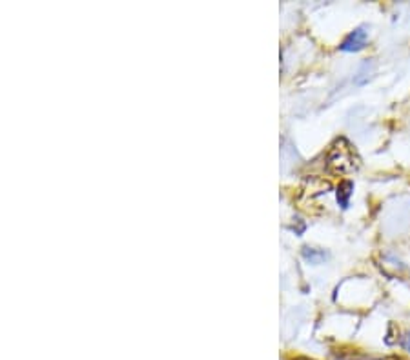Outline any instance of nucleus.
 Wrapping results in <instances>:
<instances>
[{
    "mask_svg": "<svg viewBox=\"0 0 410 360\" xmlns=\"http://www.w3.org/2000/svg\"><path fill=\"white\" fill-rule=\"evenodd\" d=\"M328 170L335 175H348L360 168V157L346 139L335 140L326 157Z\"/></svg>",
    "mask_w": 410,
    "mask_h": 360,
    "instance_id": "f257e3e1",
    "label": "nucleus"
},
{
    "mask_svg": "<svg viewBox=\"0 0 410 360\" xmlns=\"http://www.w3.org/2000/svg\"><path fill=\"white\" fill-rule=\"evenodd\" d=\"M366 44V31L365 30H355L352 31L351 35L346 37L341 44L343 51H360L363 50Z\"/></svg>",
    "mask_w": 410,
    "mask_h": 360,
    "instance_id": "f03ea898",
    "label": "nucleus"
},
{
    "mask_svg": "<svg viewBox=\"0 0 410 360\" xmlns=\"http://www.w3.org/2000/svg\"><path fill=\"white\" fill-rule=\"evenodd\" d=\"M352 190H354V184H352L351 180H343V182H341L339 188H337V202H339V206H343V208L348 206V199H351L352 195Z\"/></svg>",
    "mask_w": 410,
    "mask_h": 360,
    "instance_id": "7ed1b4c3",
    "label": "nucleus"
},
{
    "mask_svg": "<svg viewBox=\"0 0 410 360\" xmlns=\"http://www.w3.org/2000/svg\"><path fill=\"white\" fill-rule=\"evenodd\" d=\"M303 360H306V359H303Z\"/></svg>",
    "mask_w": 410,
    "mask_h": 360,
    "instance_id": "20e7f679",
    "label": "nucleus"
}]
</instances>
